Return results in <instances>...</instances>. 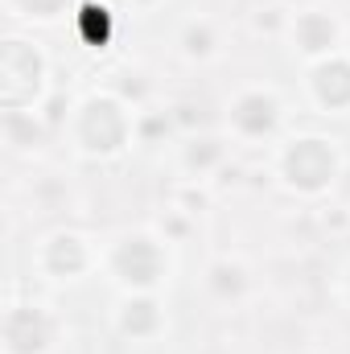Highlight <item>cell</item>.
Instances as JSON below:
<instances>
[{
    "instance_id": "1",
    "label": "cell",
    "mask_w": 350,
    "mask_h": 354,
    "mask_svg": "<svg viewBox=\"0 0 350 354\" xmlns=\"http://www.w3.org/2000/svg\"><path fill=\"white\" fill-rule=\"evenodd\" d=\"M128 140V111L124 103L107 99V95H95L83 103L79 111V145L87 153H99V157H111L120 153Z\"/></svg>"
},
{
    "instance_id": "2",
    "label": "cell",
    "mask_w": 350,
    "mask_h": 354,
    "mask_svg": "<svg viewBox=\"0 0 350 354\" xmlns=\"http://www.w3.org/2000/svg\"><path fill=\"white\" fill-rule=\"evenodd\" d=\"M334 174H338V153H334L330 140L305 136V140L288 145V153H284V177H288L293 189L317 194V189H326L334 181Z\"/></svg>"
},
{
    "instance_id": "3",
    "label": "cell",
    "mask_w": 350,
    "mask_h": 354,
    "mask_svg": "<svg viewBox=\"0 0 350 354\" xmlns=\"http://www.w3.org/2000/svg\"><path fill=\"white\" fill-rule=\"evenodd\" d=\"M4 103L8 111H17L21 103H33L37 91H42V75H46V62L42 54L29 46V41H4Z\"/></svg>"
},
{
    "instance_id": "4",
    "label": "cell",
    "mask_w": 350,
    "mask_h": 354,
    "mask_svg": "<svg viewBox=\"0 0 350 354\" xmlns=\"http://www.w3.org/2000/svg\"><path fill=\"white\" fill-rule=\"evenodd\" d=\"M111 268H116V276H120L124 284H132V288H153V284L161 280V272H165V256H161V248H157L153 239L132 235V239H124V243L116 248Z\"/></svg>"
},
{
    "instance_id": "5",
    "label": "cell",
    "mask_w": 350,
    "mask_h": 354,
    "mask_svg": "<svg viewBox=\"0 0 350 354\" xmlns=\"http://www.w3.org/2000/svg\"><path fill=\"white\" fill-rule=\"evenodd\" d=\"M4 342L12 354H46L54 342V317L42 305H17L4 322Z\"/></svg>"
},
{
    "instance_id": "6",
    "label": "cell",
    "mask_w": 350,
    "mask_h": 354,
    "mask_svg": "<svg viewBox=\"0 0 350 354\" xmlns=\"http://www.w3.org/2000/svg\"><path fill=\"white\" fill-rule=\"evenodd\" d=\"M231 124H235L243 136H252V140L272 136L276 124H280V103H276L272 95H264V91H252V95H243V99L231 107Z\"/></svg>"
},
{
    "instance_id": "7",
    "label": "cell",
    "mask_w": 350,
    "mask_h": 354,
    "mask_svg": "<svg viewBox=\"0 0 350 354\" xmlns=\"http://www.w3.org/2000/svg\"><path fill=\"white\" fill-rule=\"evenodd\" d=\"M313 91L326 107H350V62L330 58L313 71Z\"/></svg>"
},
{
    "instance_id": "8",
    "label": "cell",
    "mask_w": 350,
    "mask_h": 354,
    "mask_svg": "<svg viewBox=\"0 0 350 354\" xmlns=\"http://www.w3.org/2000/svg\"><path fill=\"white\" fill-rule=\"evenodd\" d=\"M46 268L54 272V276H79L83 268H87V248H83V239L79 235H54L50 239V248H46Z\"/></svg>"
},
{
    "instance_id": "9",
    "label": "cell",
    "mask_w": 350,
    "mask_h": 354,
    "mask_svg": "<svg viewBox=\"0 0 350 354\" xmlns=\"http://www.w3.org/2000/svg\"><path fill=\"white\" fill-rule=\"evenodd\" d=\"M334 41H338V25L330 17H322V12L297 17V46L305 54H326V50H334Z\"/></svg>"
},
{
    "instance_id": "10",
    "label": "cell",
    "mask_w": 350,
    "mask_h": 354,
    "mask_svg": "<svg viewBox=\"0 0 350 354\" xmlns=\"http://www.w3.org/2000/svg\"><path fill=\"white\" fill-rule=\"evenodd\" d=\"M157 322H161V313H157V305L153 301H128L124 305V334H132V338H145V334H153L157 330Z\"/></svg>"
},
{
    "instance_id": "11",
    "label": "cell",
    "mask_w": 350,
    "mask_h": 354,
    "mask_svg": "<svg viewBox=\"0 0 350 354\" xmlns=\"http://www.w3.org/2000/svg\"><path fill=\"white\" fill-rule=\"evenodd\" d=\"M79 21H83V37H87L95 50L107 46V25H111V12L103 4H79Z\"/></svg>"
},
{
    "instance_id": "12",
    "label": "cell",
    "mask_w": 350,
    "mask_h": 354,
    "mask_svg": "<svg viewBox=\"0 0 350 354\" xmlns=\"http://www.w3.org/2000/svg\"><path fill=\"white\" fill-rule=\"evenodd\" d=\"M17 4H21L29 17H58L71 0H17Z\"/></svg>"
}]
</instances>
